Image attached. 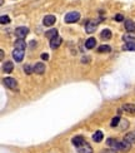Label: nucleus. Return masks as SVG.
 <instances>
[{"label": "nucleus", "instance_id": "f257e3e1", "mask_svg": "<svg viewBox=\"0 0 135 153\" xmlns=\"http://www.w3.org/2000/svg\"><path fill=\"white\" fill-rule=\"evenodd\" d=\"M79 20H80V13H78V11H70L65 15V18H64V22L68 24H73Z\"/></svg>", "mask_w": 135, "mask_h": 153}, {"label": "nucleus", "instance_id": "f03ea898", "mask_svg": "<svg viewBox=\"0 0 135 153\" xmlns=\"http://www.w3.org/2000/svg\"><path fill=\"white\" fill-rule=\"evenodd\" d=\"M3 83H4V85H5L6 88L11 89V91H16V89H18V83H16V79L11 78V76H6V78H4Z\"/></svg>", "mask_w": 135, "mask_h": 153}, {"label": "nucleus", "instance_id": "7ed1b4c3", "mask_svg": "<svg viewBox=\"0 0 135 153\" xmlns=\"http://www.w3.org/2000/svg\"><path fill=\"white\" fill-rule=\"evenodd\" d=\"M15 34L19 39H24V38L29 34V28L28 27H18L15 29Z\"/></svg>", "mask_w": 135, "mask_h": 153}, {"label": "nucleus", "instance_id": "20e7f679", "mask_svg": "<svg viewBox=\"0 0 135 153\" xmlns=\"http://www.w3.org/2000/svg\"><path fill=\"white\" fill-rule=\"evenodd\" d=\"M96 28H98V23H96L95 20H88L86 24H85V31L89 34L94 33V31L96 30Z\"/></svg>", "mask_w": 135, "mask_h": 153}, {"label": "nucleus", "instance_id": "39448f33", "mask_svg": "<svg viewBox=\"0 0 135 153\" xmlns=\"http://www.w3.org/2000/svg\"><path fill=\"white\" fill-rule=\"evenodd\" d=\"M106 144L110 148L115 149V151H119L120 149V141H118V139H115V138H108L106 139Z\"/></svg>", "mask_w": 135, "mask_h": 153}, {"label": "nucleus", "instance_id": "423d86ee", "mask_svg": "<svg viewBox=\"0 0 135 153\" xmlns=\"http://www.w3.org/2000/svg\"><path fill=\"white\" fill-rule=\"evenodd\" d=\"M24 52L25 50H20V49H14L13 50V58H14V60L16 63L21 62L24 59Z\"/></svg>", "mask_w": 135, "mask_h": 153}, {"label": "nucleus", "instance_id": "0eeeda50", "mask_svg": "<svg viewBox=\"0 0 135 153\" xmlns=\"http://www.w3.org/2000/svg\"><path fill=\"white\" fill-rule=\"evenodd\" d=\"M72 143L75 146V147H80V146H83L84 143H86V141H85V138L83 137V136H75V137H73V139H72Z\"/></svg>", "mask_w": 135, "mask_h": 153}, {"label": "nucleus", "instance_id": "6e6552de", "mask_svg": "<svg viewBox=\"0 0 135 153\" xmlns=\"http://www.w3.org/2000/svg\"><path fill=\"white\" fill-rule=\"evenodd\" d=\"M56 22V18L54 15H46L44 19H43V24L45 27H51V25H54Z\"/></svg>", "mask_w": 135, "mask_h": 153}, {"label": "nucleus", "instance_id": "1a4fd4ad", "mask_svg": "<svg viewBox=\"0 0 135 153\" xmlns=\"http://www.w3.org/2000/svg\"><path fill=\"white\" fill-rule=\"evenodd\" d=\"M76 151L79 153H93L91 146L88 144V143H84L83 146H80V147H76Z\"/></svg>", "mask_w": 135, "mask_h": 153}, {"label": "nucleus", "instance_id": "9d476101", "mask_svg": "<svg viewBox=\"0 0 135 153\" xmlns=\"http://www.w3.org/2000/svg\"><path fill=\"white\" fill-rule=\"evenodd\" d=\"M61 42H63V39H61V36H55L53 40H50V48L51 49H56L58 47H60V44H61Z\"/></svg>", "mask_w": 135, "mask_h": 153}, {"label": "nucleus", "instance_id": "9b49d317", "mask_svg": "<svg viewBox=\"0 0 135 153\" xmlns=\"http://www.w3.org/2000/svg\"><path fill=\"white\" fill-rule=\"evenodd\" d=\"M124 27H125L126 31H130V33L135 31V24L133 20H130V19H128V20L124 22Z\"/></svg>", "mask_w": 135, "mask_h": 153}, {"label": "nucleus", "instance_id": "f8f14e48", "mask_svg": "<svg viewBox=\"0 0 135 153\" xmlns=\"http://www.w3.org/2000/svg\"><path fill=\"white\" fill-rule=\"evenodd\" d=\"M44 72H45V65L43 63H36L34 65V73L41 75V74H44Z\"/></svg>", "mask_w": 135, "mask_h": 153}, {"label": "nucleus", "instance_id": "ddd939ff", "mask_svg": "<svg viewBox=\"0 0 135 153\" xmlns=\"http://www.w3.org/2000/svg\"><path fill=\"white\" fill-rule=\"evenodd\" d=\"M13 71H14V64H13V62H6L3 64V72L5 73H11Z\"/></svg>", "mask_w": 135, "mask_h": 153}, {"label": "nucleus", "instance_id": "4468645a", "mask_svg": "<svg viewBox=\"0 0 135 153\" xmlns=\"http://www.w3.org/2000/svg\"><path fill=\"white\" fill-rule=\"evenodd\" d=\"M14 47H15V49L25 50V48H27V43H25L24 39H18V40H15V43H14Z\"/></svg>", "mask_w": 135, "mask_h": 153}, {"label": "nucleus", "instance_id": "2eb2a0df", "mask_svg": "<svg viewBox=\"0 0 135 153\" xmlns=\"http://www.w3.org/2000/svg\"><path fill=\"white\" fill-rule=\"evenodd\" d=\"M123 50H128V52H135V42H126L123 47Z\"/></svg>", "mask_w": 135, "mask_h": 153}, {"label": "nucleus", "instance_id": "dca6fc26", "mask_svg": "<svg viewBox=\"0 0 135 153\" xmlns=\"http://www.w3.org/2000/svg\"><path fill=\"white\" fill-rule=\"evenodd\" d=\"M103 137H104V134H103V132L101 131H96L94 134H93V141L96 142V143H99L103 141Z\"/></svg>", "mask_w": 135, "mask_h": 153}, {"label": "nucleus", "instance_id": "f3484780", "mask_svg": "<svg viewBox=\"0 0 135 153\" xmlns=\"http://www.w3.org/2000/svg\"><path fill=\"white\" fill-rule=\"evenodd\" d=\"M111 31L109 30V29H104L100 33V36H101V39H104V40H109V39H111Z\"/></svg>", "mask_w": 135, "mask_h": 153}, {"label": "nucleus", "instance_id": "a211bd4d", "mask_svg": "<svg viewBox=\"0 0 135 153\" xmlns=\"http://www.w3.org/2000/svg\"><path fill=\"white\" fill-rule=\"evenodd\" d=\"M45 36H46L49 40H53L55 36H58V30L56 29H50L45 33Z\"/></svg>", "mask_w": 135, "mask_h": 153}, {"label": "nucleus", "instance_id": "6ab92c4d", "mask_svg": "<svg viewBox=\"0 0 135 153\" xmlns=\"http://www.w3.org/2000/svg\"><path fill=\"white\" fill-rule=\"evenodd\" d=\"M123 111L126 112V113L134 114V113H135V105H134V104H130V103H126V104L123 105Z\"/></svg>", "mask_w": 135, "mask_h": 153}, {"label": "nucleus", "instance_id": "aec40b11", "mask_svg": "<svg viewBox=\"0 0 135 153\" xmlns=\"http://www.w3.org/2000/svg\"><path fill=\"white\" fill-rule=\"evenodd\" d=\"M85 47L88 48V49H93L94 47H96V39L95 38H89V39L86 40V43H85Z\"/></svg>", "mask_w": 135, "mask_h": 153}, {"label": "nucleus", "instance_id": "412c9836", "mask_svg": "<svg viewBox=\"0 0 135 153\" xmlns=\"http://www.w3.org/2000/svg\"><path fill=\"white\" fill-rule=\"evenodd\" d=\"M121 122V118L120 116H117V117H114L111 119V122H110V127H113V128H117V127L119 126V123Z\"/></svg>", "mask_w": 135, "mask_h": 153}, {"label": "nucleus", "instance_id": "4be33fe9", "mask_svg": "<svg viewBox=\"0 0 135 153\" xmlns=\"http://www.w3.org/2000/svg\"><path fill=\"white\" fill-rule=\"evenodd\" d=\"M110 50H111L110 45H106V44H103V45H100V47L98 48V52H99V53H109Z\"/></svg>", "mask_w": 135, "mask_h": 153}, {"label": "nucleus", "instance_id": "5701e85b", "mask_svg": "<svg viewBox=\"0 0 135 153\" xmlns=\"http://www.w3.org/2000/svg\"><path fill=\"white\" fill-rule=\"evenodd\" d=\"M128 142H130V143H135V132H129V133H126V136L125 138Z\"/></svg>", "mask_w": 135, "mask_h": 153}, {"label": "nucleus", "instance_id": "b1692460", "mask_svg": "<svg viewBox=\"0 0 135 153\" xmlns=\"http://www.w3.org/2000/svg\"><path fill=\"white\" fill-rule=\"evenodd\" d=\"M0 23H1L3 25L9 24L10 23V18L8 15H1V16H0Z\"/></svg>", "mask_w": 135, "mask_h": 153}, {"label": "nucleus", "instance_id": "393cba45", "mask_svg": "<svg viewBox=\"0 0 135 153\" xmlns=\"http://www.w3.org/2000/svg\"><path fill=\"white\" fill-rule=\"evenodd\" d=\"M24 72L27 73V74H31V73L34 72V67H31V65H29V64L24 65Z\"/></svg>", "mask_w": 135, "mask_h": 153}, {"label": "nucleus", "instance_id": "a878e982", "mask_svg": "<svg viewBox=\"0 0 135 153\" xmlns=\"http://www.w3.org/2000/svg\"><path fill=\"white\" fill-rule=\"evenodd\" d=\"M128 126H129V122H128V120H125V119H121L120 128H121V129H125V128H128Z\"/></svg>", "mask_w": 135, "mask_h": 153}, {"label": "nucleus", "instance_id": "bb28decb", "mask_svg": "<svg viewBox=\"0 0 135 153\" xmlns=\"http://www.w3.org/2000/svg\"><path fill=\"white\" fill-rule=\"evenodd\" d=\"M115 19V22H124V15L123 14H117L114 16Z\"/></svg>", "mask_w": 135, "mask_h": 153}, {"label": "nucleus", "instance_id": "cd10ccee", "mask_svg": "<svg viewBox=\"0 0 135 153\" xmlns=\"http://www.w3.org/2000/svg\"><path fill=\"white\" fill-rule=\"evenodd\" d=\"M123 39H124L125 42H134L135 36H133V35H124V36H123Z\"/></svg>", "mask_w": 135, "mask_h": 153}, {"label": "nucleus", "instance_id": "c85d7f7f", "mask_svg": "<svg viewBox=\"0 0 135 153\" xmlns=\"http://www.w3.org/2000/svg\"><path fill=\"white\" fill-rule=\"evenodd\" d=\"M101 153H117V151L113 149V148H110V149H104Z\"/></svg>", "mask_w": 135, "mask_h": 153}, {"label": "nucleus", "instance_id": "c756f323", "mask_svg": "<svg viewBox=\"0 0 135 153\" xmlns=\"http://www.w3.org/2000/svg\"><path fill=\"white\" fill-rule=\"evenodd\" d=\"M41 59H43V60H48V59H49V54H48V53H43V54H41Z\"/></svg>", "mask_w": 135, "mask_h": 153}, {"label": "nucleus", "instance_id": "7c9ffc66", "mask_svg": "<svg viewBox=\"0 0 135 153\" xmlns=\"http://www.w3.org/2000/svg\"><path fill=\"white\" fill-rule=\"evenodd\" d=\"M0 55H1V56H0V58L3 59V58H4V52H3V50H1V52H0Z\"/></svg>", "mask_w": 135, "mask_h": 153}]
</instances>
